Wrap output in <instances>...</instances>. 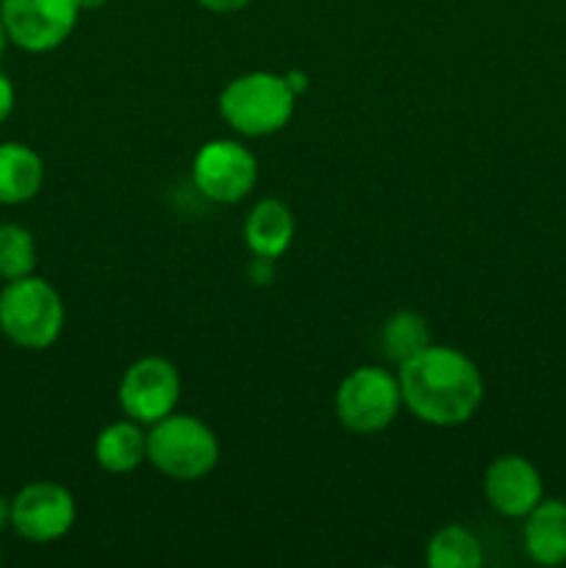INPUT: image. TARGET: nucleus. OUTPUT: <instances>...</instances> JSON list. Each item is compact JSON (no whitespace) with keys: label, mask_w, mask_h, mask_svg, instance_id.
I'll return each instance as SVG.
<instances>
[{"label":"nucleus","mask_w":566,"mask_h":568,"mask_svg":"<svg viewBox=\"0 0 566 568\" xmlns=\"http://www.w3.org/2000/svg\"><path fill=\"white\" fill-rule=\"evenodd\" d=\"M44 183V161L22 142H0V203L20 205L37 197Z\"/></svg>","instance_id":"nucleus-14"},{"label":"nucleus","mask_w":566,"mask_h":568,"mask_svg":"<svg viewBox=\"0 0 566 568\" xmlns=\"http://www.w3.org/2000/svg\"><path fill=\"white\" fill-rule=\"evenodd\" d=\"M283 75H286V83L292 87V92L297 94V98L305 92V89H309V75H305V72L292 70V72H283Z\"/></svg>","instance_id":"nucleus-21"},{"label":"nucleus","mask_w":566,"mask_h":568,"mask_svg":"<svg viewBox=\"0 0 566 568\" xmlns=\"http://www.w3.org/2000/svg\"><path fill=\"white\" fill-rule=\"evenodd\" d=\"M425 560L431 568H481L483 544L466 527L447 525L431 536L425 549Z\"/></svg>","instance_id":"nucleus-15"},{"label":"nucleus","mask_w":566,"mask_h":568,"mask_svg":"<svg viewBox=\"0 0 566 568\" xmlns=\"http://www.w3.org/2000/svg\"><path fill=\"white\" fill-rule=\"evenodd\" d=\"M6 527H11V499H6L3 494H0V532H3Z\"/></svg>","instance_id":"nucleus-22"},{"label":"nucleus","mask_w":566,"mask_h":568,"mask_svg":"<svg viewBox=\"0 0 566 568\" xmlns=\"http://www.w3.org/2000/svg\"><path fill=\"white\" fill-rule=\"evenodd\" d=\"M75 0H0L9 42L28 53H50L70 39L78 26Z\"/></svg>","instance_id":"nucleus-8"},{"label":"nucleus","mask_w":566,"mask_h":568,"mask_svg":"<svg viewBox=\"0 0 566 568\" xmlns=\"http://www.w3.org/2000/svg\"><path fill=\"white\" fill-rule=\"evenodd\" d=\"M61 294L44 277L6 281L0 292V333L22 349H48L64 331Z\"/></svg>","instance_id":"nucleus-4"},{"label":"nucleus","mask_w":566,"mask_h":568,"mask_svg":"<svg viewBox=\"0 0 566 568\" xmlns=\"http://www.w3.org/2000/svg\"><path fill=\"white\" fill-rule=\"evenodd\" d=\"M94 460L109 475H131L148 460V433L133 419L111 422L94 438Z\"/></svg>","instance_id":"nucleus-13"},{"label":"nucleus","mask_w":566,"mask_h":568,"mask_svg":"<svg viewBox=\"0 0 566 568\" xmlns=\"http://www.w3.org/2000/svg\"><path fill=\"white\" fill-rule=\"evenodd\" d=\"M148 460L155 471L175 483L203 480L220 464V438L198 416L172 410L150 425Z\"/></svg>","instance_id":"nucleus-3"},{"label":"nucleus","mask_w":566,"mask_h":568,"mask_svg":"<svg viewBox=\"0 0 566 568\" xmlns=\"http://www.w3.org/2000/svg\"><path fill=\"white\" fill-rule=\"evenodd\" d=\"M198 3L211 14H233V11L247 9L253 0H198Z\"/></svg>","instance_id":"nucleus-20"},{"label":"nucleus","mask_w":566,"mask_h":568,"mask_svg":"<svg viewBox=\"0 0 566 568\" xmlns=\"http://www.w3.org/2000/svg\"><path fill=\"white\" fill-rule=\"evenodd\" d=\"M397 381L405 408L433 427L464 425L486 397V383L475 361L444 344H431L400 364Z\"/></svg>","instance_id":"nucleus-1"},{"label":"nucleus","mask_w":566,"mask_h":568,"mask_svg":"<svg viewBox=\"0 0 566 568\" xmlns=\"http://www.w3.org/2000/svg\"><path fill=\"white\" fill-rule=\"evenodd\" d=\"M6 44H9V33H6L3 20H0V59H3V53H6Z\"/></svg>","instance_id":"nucleus-24"},{"label":"nucleus","mask_w":566,"mask_h":568,"mask_svg":"<svg viewBox=\"0 0 566 568\" xmlns=\"http://www.w3.org/2000/svg\"><path fill=\"white\" fill-rule=\"evenodd\" d=\"M247 281L253 286H270L275 281V258H264V255H253L247 264Z\"/></svg>","instance_id":"nucleus-18"},{"label":"nucleus","mask_w":566,"mask_h":568,"mask_svg":"<svg viewBox=\"0 0 566 568\" xmlns=\"http://www.w3.org/2000/svg\"><path fill=\"white\" fill-rule=\"evenodd\" d=\"M37 266V242L28 227L17 222L0 225V281L33 275Z\"/></svg>","instance_id":"nucleus-17"},{"label":"nucleus","mask_w":566,"mask_h":568,"mask_svg":"<svg viewBox=\"0 0 566 568\" xmlns=\"http://www.w3.org/2000/svg\"><path fill=\"white\" fill-rule=\"evenodd\" d=\"M403 408L397 375L383 366H358L336 388V416L355 436L383 433Z\"/></svg>","instance_id":"nucleus-5"},{"label":"nucleus","mask_w":566,"mask_h":568,"mask_svg":"<svg viewBox=\"0 0 566 568\" xmlns=\"http://www.w3.org/2000/svg\"><path fill=\"white\" fill-rule=\"evenodd\" d=\"M522 547L536 566L566 564V503L542 499L522 525Z\"/></svg>","instance_id":"nucleus-11"},{"label":"nucleus","mask_w":566,"mask_h":568,"mask_svg":"<svg viewBox=\"0 0 566 568\" xmlns=\"http://www.w3.org/2000/svg\"><path fill=\"white\" fill-rule=\"evenodd\" d=\"M297 94L286 83V75L270 70L242 72L222 87L216 98L220 116L239 136L261 139L283 131L292 122Z\"/></svg>","instance_id":"nucleus-2"},{"label":"nucleus","mask_w":566,"mask_h":568,"mask_svg":"<svg viewBox=\"0 0 566 568\" xmlns=\"http://www.w3.org/2000/svg\"><path fill=\"white\" fill-rule=\"evenodd\" d=\"M14 83H11V78L0 70V125H3L11 116V111H14Z\"/></svg>","instance_id":"nucleus-19"},{"label":"nucleus","mask_w":566,"mask_h":568,"mask_svg":"<svg viewBox=\"0 0 566 568\" xmlns=\"http://www.w3.org/2000/svg\"><path fill=\"white\" fill-rule=\"evenodd\" d=\"M117 399L128 419L139 425H155L170 416L181 403V375L172 361L161 355H144L122 372Z\"/></svg>","instance_id":"nucleus-7"},{"label":"nucleus","mask_w":566,"mask_h":568,"mask_svg":"<svg viewBox=\"0 0 566 568\" xmlns=\"http://www.w3.org/2000/svg\"><path fill=\"white\" fill-rule=\"evenodd\" d=\"M192 181L211 203L233 205L259 183V161L236 139H211L194 153Z\"/></svg>","instance_id":"nucleus-6"},{"label":"nucleus","mask_w":566,"mask_h":568,"mask_svg":"<svg viewBox=\"0 0 566 568\" xmlns=\"http://www.w3.org/2000/svg\"><path fill=\"white\" fill-rule=\"evenodd\" d=\"M75 497L53 480H33L11 499V530L31 544L64 538L75 525Z\"/></svg>","instance_id":"nucleus-9"},{"label":"nucleus","mask_w":566,"mask_h":568,"mask_svg":"<svg viewBox=\"0 0 566 568\" xmlns=\"http://www.w3.org/2000/svg\"><path fill=\"white\" fill-rule=\"evenodd\" d=\"M75 3L81 11H98V9H103L109 0H75Z\"/></svg>","instance_id":"nucleus-23"},{"label":"nucleus","mask_w":566,"mask_h":568,"mask_svg":"<svg viewBox=\"0 0 566 568\" xmlns=\"http://www.w3.org/2000/svg\"><path fill=\"white\" fill-rule=\"evenodd\" d=\"M431 327L427 320L416 311H397V314L388 316L381 327V347L383 355L394 364H405L414 355H420L422 349L431 347Z\"/></svg>","instance_id":"nucleus-16"},{"label":"nucleus","mask_w":566,"mask_h":568,"mask_svg":"<svg viewBox=\"0 0 566 568\" xmlns=\"http://www.w3.org/2000/svg\"><path fill=\"white\" fill-rule=\"evenodd\" d=\"M0 564H3V552H0Z\"/></svg>","instance_id":"nucleus-25"},{"label":"nucleus","mask_w":566,"mask_h":568,"mask_svg":"<svg viewBox=\"0 0 566 568\" xmlns=\"http://www.w3.org/2000/svg\"><path fill=\"white\" fill-rule=\"evenodd\" d=\"M294 242V216L286 203L266 197L253 205L244 220V244L253 255L264 258H281Z\"/></svg>","instance_id":"nucleus-12"},{"label":"nucleus","mask_w":566,"mask_h":568,"mask_svg":"<svg viewBox=\"0 0 566 568\" xmlns=\"http://www.w3.org/2000/svg\"><path fill=\"white\" fill-rule=\"evenodd\" d=\"M486 503L505 519H525L544 499V483L536 466L522 455H499L483 475Z\"/></svg>","instance_id":"nucleus-10"}]
</instances>
